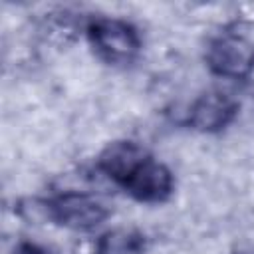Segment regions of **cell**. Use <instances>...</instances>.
<instances>
[{
  "label": "cell",
  "mask_w": 254,
  "mask_h": 254,
  "mask_svg": "<svg viewBox=\"0 0 254 254\" xmlns=\"http://www.w3.org/2000/svg\"><path fill=\"white\" fill-rule=\"evenodd\" d=\"M50 218L75 230H89L107 218V208L85 192H64L50 202Z\"/></svg>",
  "instance_id": "obj_1"
},
{
  "label": "cell",
  "mask_w": 254,
  "mask_h": 254,
  "mask_svg": "<svg viewBox=\"0 0 254 254\" xmlns=\"http://www.w3.org/2000/svg\"><path fill=\"white\" fill-rule=\"evenodd\" d=\"M91 42L109 62H127L139 48L133 28L119 20H97L91 26Z\"/></svg>",
  "instance_id": "obj_2"
},
{
  "label": "cell",
  "mask_w": 254,
  "mask_h": 254,
  "mask_svg": "<svg viewBox=\"0 0 254 254\" xmlns=\"http://www.w3.org/2000/svg\"><path fill=\"white\" fill-rule=\"evenodd\" d=\"M206 62L212 71L224 77H242L254 64V52L250 44L240 38H218L208 46Z\"/></svg>",
  "instance_id": "obj_3"
},
{
  "label": "cell",
  "mask_w": 254,
  "mask_h": 254,
  "mask_svg": "<svg viewBox=\"0 0 254 254\" xmlns=\"http://www.w3.org/2000/svg\"><path fill=\"white\" fill-rule=\"evenodd\" d=\"M145 151L131 143V141H117L105 147V151L99 155V167L101 171L111 177L113 181L127 183L143 163H147Z\"/></svg>",
  "instance_id": "obj_4"
},
{
  "label": "cell",
  "mask_w": 254,
  "mask_h": 254,
  "mask_svg": "<svg viewBox=\"0 0 254 254\" xmlns=\"http://www.w3.org/2000/svg\"><path fill=\"white\" fill-rule=\"evenodd\" d=\"M125 187L135 198L145 200V202H157L169 196L171 187H173V177L165 165L147 161L125 183Z\"/></svg>",
  "instance_id": "obj_5"
},
{
  "label": "cell",
  "mask_w": 254,
  "mask_h": 254,
  "mask_svg": "<svg viewBox=\"0 0 254 254\" xmlns=\"http://www.w3.org/2000/svg\"><path fill=\"white\" fill-rule=\"evenodd\" d=\"M234 115V103L222 93L202 95L190 109V123L198 131H218Z\"/></svg>",
  "instance_id": "obj_6"
},
{
  "label": "cell",
  "mask_w": 254,
  "mask_h": 254,
  "mask_svg": "<svg viewBox=\"0 0 254 254\" xmlns=\"http://www.w3.org/2000/svg\"><path fill=\"white\" fill-rule=\"evenodd\" d=\"M97 254H143V242L129 230H113L101 238Z\"/></svg>",
  "instance_id": "obj_7"
},
{
  "label": "cell",
  "mask_w": 254,
  "mask_h": 254,
  "mask_svg": "<svg viewBox=\"0 0 254 254\" xmlns=\"http://www.w3.org/2000/svg\"><path fill=\"white\" fill-rule=\"evenodd\" d=\"M16 254H46L42 248H36V246H32V244H24V246H20L18 248V252Z\"/></svg>",
  "instance_id": "obj_8"
}]
</instances>
